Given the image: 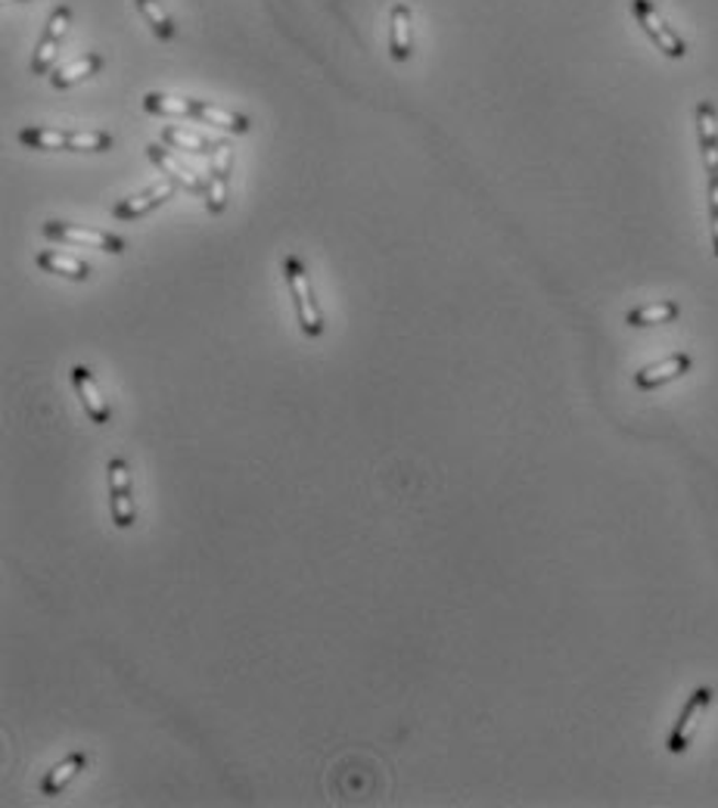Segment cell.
Listing matches in <instances>:
<instances>
[{
    "instance_id": "6da1fadb",
    "label": "cell",
    "mask_w": 718,
    "mask_h": 808,
    "mask_svg": "<svg viewBox=\"0 0 718 808\" xmlns=\"http://www.w3.org/2000/svg\"><path fill=\"white\" fill-rule=\"evenodd\" d=\"M22 147L41 153H106L112 149V134L100 128H44L29 125L16 134Z\"/></svg>"
},
{
    "instance_id": "7a4b0ae2",
    "label": "cell",
    "mask_w": 718,
    "mask_h": 808,
    "mask_svg": "<svg viewBox=\"0 0 718 808\" xmlns=\"http://www.w3.org/2000/svg\"><path fill=\"white\" fill-rule=\"evenodd\" d=\"M697 141H700L703 168H706V200H709V231L713 252L718 256V110L713 100H700L694 110Z\"/></svg>"
},
{
    "instance_id": "3957f363",
    "label": "cell",
    "mask_w": 718,
    "mask_h": 808,
    "mask_svg": "<svg viewBox=\"0 0 718 808\" xmlns=\"http://www.w3.org/2000/svg\"><path fill=\"white\" fill-rule=\"evenodd\" d=\"M280 268H283V280H287L290 295H293L299 327H302V333H305L308 339L321 336V333L327 330V321H324V312H321V305H317V299H314L308 268L302 265V258L299 256H287Z\"/></svg>"
},
{
    "instance_id": "277c9868",
    "label": "cell",
    "mask_w": 718,
    "mask_h": 808,
    "mask_svg": "<svg viewBox=\"0 0 718 808\" xmlns=\"http://www.w3.org/2000/svg\"><path fill=\"white\" fill-rule=\"evenodd\" d=\"M41 234L59 243V246H85V249H97V252H110V256H122L128 249L125 237H115V234L100 231V227L69 224V221H44Z\"/></svg>"
},
{
    "instance_id": "5b68a950",
    "label": "cell",
    "mask_w": 718,
    "mask_h": 808,
    "mask_svg": "<svg viewBox=\"0 0 718 808\" xmlns=\"http://www.w3.org/2000/svg\"><path fill=\"white\" fill-rule=\"evenodd\" d=\"M631 16L644 29V35L653 41V47L663 50V56H669V59H684L687 56V41L665 22V16L657 10L653 0H631Z\"/></svg>"
},
{
    "instance_id": "8992f818",
    "label": "cell",
    "mask_w": 718,
    "mask_h": 808,
    "mask_svg": "<svg viewBox=\"0 0 718 808\" xmlns=\"http://www.w3.org/2000/svg\"><path fill=\"white\" fill-rule=\"evenodd\" d=\"M713 703H716V691H713V687H697V691L687 697V703L682 706V716H678L675 728H672V734H669V743H665L669 753L682 755L691 750V743H694V737L700 731L706 712L713 709Z\"/></svg>"
},
{
    "instance_id": "52a82bcc",
    "label": "cell",
    "mask_w": 718,
    "mask_h": 808,
    "mask_svg": "<svg viewBox=\"0 0 718 808\" xmlns=\"http://www.w3.org/2000/svg\"><path fill=\"white\" fill-rule=\"evenodd\" d=\"M69 25H72V7L69 3H59L54 13H51V19H47L41 37H37L35 56H32V75L51 72V66H54L56 56H59V47H63V41L69 35Z\"/></svg>"
},
{
    "instance_id": "ba28073f",
    "label": "cell",
    "mask_w": 718,
    "mask_h": 808,
    "mask_svg": "<svg viewBox=\"0 0 718 808\" xmlns=\"http://www.w3.org/2000/svg\"><path fill=\"white\" fill-rule=\"evenodd\" d=\"M110 473V514L115 529H131L137 523V504L131 492V463L125 458H112L106 463Z\"/></svg>"
},
{
    "instance_id": "9c48e42d",
    "label": "cell",
    "mask_w": 718,
    "mask_h": 808,
    "mask_svg": "<svg viewBox=\"0 0 718 808\" xmlns=\"http://www.w3.org/2000/svg\"><path fill=\"white\" fill-rule=\"evenodd\" d=\"M231 175H234V147L227 141H218L209 162V187H205V209L209 215H222L231 197Z\"/></svg>"
},
{
    "instance_id": "30bf717a",
    "label": "cell",
    "mask_w": 718,
    "mask_h": 808,
    "mask_svg": "<svg viewBox=\"0 0 718 808\" xmlns=\"http://www.w3.org/2000/svg\"><path fill=\"white\" fill-rule=\"evenodd\" d=\"M691 368H694V358H691L687 351H675V355H669L663 361H653V364H647V368L638 370V373H635V386L641 389V392L669 386V383L682 380Z\"/></svg>"
},
{
    "instance_id": "8fae6325",
    "label": "cell",
    "mask_w": 718,
    "mask_h": 808,
    "mask_svg": "<svg viewBox=\"0 0 718 808\" xmlns=\"http://www.w3.org/2000/svg\"><path fill=\"white\" fill-rule=\"evenodd\" d=\"M175 193H178V181H162V184L147 187L144 193L128 197V200H122L119 205H112V218H119V221L144 218V215H149L153 209H159L162 202L171 200Z\"/></svg>"
},
{
    "instance_id": "7c38bea8",
    "label": "cell",
    "mask_w": 718,
    "mask_h": 808,
    "mask_svg": "<svg viewBox=\"0 0 718 808\" xmlns=\"http://www.w3.org/2000/svg\"><path fill=\"white\" fill-rule=\"evenodd\" d=\"M72 386L78 392V399H81V407H85V414L91 417V423L97 426H106L112 420V407L110 402L103 399V392L97 386V380H93L91 368H85V364H75L72 368Z\"/></svg>"
},
{
    "instance_id": "4fadbf2b",
    "label": "cell",
    "mask_w": 718,
    "mask_h": 808,
    "mask_svg": "<svg viewBox=\"0 0 718 808\" xmlns=\"http://www.w3.org/2000/svg\"><path fill=\"white\" fill-rule=\"evenodd\" d=\"M389 56L395 63H407L414 56V13L407 3H395L389 10Z\"/></svg>"
},
{
    "instance_id": "5bb4252c",
    "label": "cell",
    "mask_w": 718,
    "mask_h": 808,
    "mask_svg": "<svg viewBox=\"0 0 718 808\" xmlns=\"http://www.w3.org/2000/svg\"><path fill=\"white\" fill-rule=\"evenodd\" d=\"M35 268H41L44 274L75 280V283H85V280L91 277V265H88V261L69 256V252H63V249H41L35 256Z\"/></svg>"
},
{
    "instance_id": "9a60e30c",
    "label": "cell",
    "mask_w": 718,
    "mask_h": 808,
    "mask_svg": "<svg viewBox=\"0 0 718 808\" xmlns=\"http://www.w3.org/2000/svg\"><path fill=\"white\" fill-rule=\"evenodd\" d=\"M103 66H106V56L100 54V50H88V54H81L78 59H72L69 66L56 69V72L51 75V85H54L56 91H69L75 85H81L85 78H91V75L100 72Z\"/></svg>"
},
{
    "instance_id": "2e32d148",
    "label": "cell",
    "mask_w": 718,
    "mask_h": 808,
    "mask_svg": "<svg viewBox=\"0 0 718 808\" xmlns=\"http://www.w3.org/2000/svg\"><path fill=\"white\" fill-rule=\"evenodd\" d=\"M147 156L153 166H159V171H166L171 181H178L181 187H187L190 193H205L203 181H200V178H197V175H193L184 162H178L171 149L159 147V144H149Z\"/></svg>"
},
{
    "instance_id": "e0dca14e",
    "label": "cell",
    "mask_w": 718,
    "mask_h": 808,
    "mask_svg": "<svg viewBox=\"0 0 718 808\" xmlns=\"http://www.w3.org/2000/svg\"><path fill=\"white\" fill-rule=\"evenodd\" d=\"M85 768H88V755L69 753L63 762H56L54 768L44 774V781H41V796H59V793L66 790Z\"/></svg>"
},
{
    "instance_id": "ac0fdd59",
    "label": "cell",
    "mask_w": 718,
    "mask_h": 808,
    "mask_svg": "<svg viewBox=\"0 0 718 808\" xmlns=\"http://www.w3.org/2000/svg\"><path fill=\"white\" fill-rule=\"evenodd\" d=\"M197 122L203 125H215L222 131H234V134H249L253 122L246 115H239L234 110H224V106H215V103H205V100H197V112H193Z\"/></svg>"
},
{
    "instance_id": "d6986e66",
    "label": "cell",
    "mask_w": 718,
    "mask_h": 808,
    "mask_svg": "<svg viewBox=\"0 0 718 808\" xmlns=\"http://www.w3.org/2000/svg\"><path fill=\"white\" fill-rule=\"evenodd\" d=\"M682 314V305L672 302V299H663V302H650V305H641V308H631L626 314L628 327H660V324H672L678 321Z\"/></svg>"
},
{
    "instance_id": "ffe728a7",
    "label": "cell",
    "mask_w": 718,
    "mask_h": 808,
    "mask_svg": "<svg viewBox=\"0 0 718 808\" xmlns=\"http://www.w3.org/2000/svg\"><path fill=\"white\" fill-rule=\"evenodd\" d=\"M144 110L149 115H166V119H193L197 100L193 97H175V93L153 91L144 97Z\"/></svg>"
},
{
    "instance_id": "44dd1931",
    "label": "cell",
    "mask_w": 718,
    "mask_h": 808,
    "mask_svg": "<svg viewBox=\"0 0 718 808\" xmlns=\"http://www.w3.org/2000/svg\"><path fill=\"white\" fill-rule=\"evenodd\" d=\"M134 7L141 10V16L147 19L149 32L159 37V41H175L178 37V25L166 13L162 0H134Z\"/></svg>"
},
{
    "instance_id": "7402d4cb",
    "label": "cell",
    "mask_w": 718,
    "mask_h": 808,
    "mask_svg": "<svg viewBox=\"0 0 718 808\" xmlns=\"http://www.w3.org/2000/svg\"><path fill=\"white\" fill-rule=\"evenodd\" d=\"M159 141L175 149H187V153H193V156H212L215 147H218V144H205V141L193 137V134H187L184 128H175V125H166L162 134H159Z\"/></svg>"
},
{
    "instance_id": "603a6c76",
    "label": "cell",
    "mask_w": 718,
    "mask_h": 808,
    "mask_svg": "<svg viewBox=\"0 0 718 808\" xmlns=\"http://www.w3.org/2000/svg\"><path fill=\"white\" fill-rule=\"evenodd\" d=\"M13 3H19V0H13Z\"/></svg>"
}]
</instances>
